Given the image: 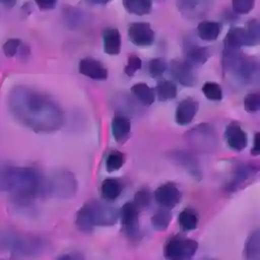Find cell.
<instances>
[{"label": "cell", "instance_id": "obj_1", "mask_svg": "<svg viewBox=\"0 0 260 260\" xmlns=\"http://www.w3.org/2000/svg\"><path fill=\"white\" fill-rule=\"evenodd\" d=\"M13 117L35 132H53L63 124V114L49 96L27 87L14 88L9 96Z\"/></svg>", "mask_w": 260, "mask_h": 260}, {"label": "cell", "instance_id": "obj_2", "mask_svg": "<svg viewBox=\"0 0 260 260\" xmlns=\"http://www.w3.org/2000/svg\"><path fill=\"white\" fill-rule=\"evenodd\" d=\"M44 183L42 175L35 168L7 167L5 191L11 194L13 201L18 205H28L44 193Z\"/></svg>", "mask_w": 260, "mask_h": 260}, {"label": "cell", "instance_id": "obj_3", "mask_svg": "<svg viewBox=\"0 0 260 260\" xmlns=\"http://www.w3.org/2000/svg\"><path fill=\"white\" fill-rule=\"evenodd\" d=\"M118 210L107 202L89 200L77 211L75 224L80 232L91 233L94 226H109L117 222Z\"/></svg>", "mask_w": 260, "mask_h": 260}, {"label": "cell", "instance_id": "obj_4", "mask_svg": "<svg viewBox=\"0 0 260 260\" xmlns=\"http://www.w3.org/2000/svg\"><path fill=\"white\" fill-rule=\"evenodd\" d=\"M43 248V241L37 236L10 230H0V251L23 257H32L40 254Z\"/></svg>", "mask_w": 260, "mask_h": 260}, {"label": "cell", "instance_id": "obj_5", "mask_svg": "<svg viewBox=\"0 0 260 260\" xmlns=\"http://www.w3.org/2000/svg\"><path fill=\"white\" fill-rule=\"evenodd\" d=\"M77 191V180L69 171L54 172L44 183V193L57 199H70Z\"/></svg>", "mask_w": 260, "mask_h": 260}, {"label": "cell", "instance_id": "obj_6", "mask_svg": "<svg viewBox=\"0 0 260 260\" xmlns=\"http://www.w3.org/2000/svg\"><path fill=\"white\" fill-rule=\"evenodd\" d=\"M189 146L196 151L211 152L218 144V137L215 128L209 123H201L185 133Z\"/></svg>", "mask_w": 260, "mask_h": 260}, {"label": "cell", "instance_id": "obj_7", "mask_svg": "<svg viewBox=\"0 0 260 260\" xmlns=\"http://www.w3.org/2000/svg\"><path fill=\"white\" fill-rule=\"evenodd\" d=\"M198 250V243L181 235L171 237L164 247L167 260H189Z\"/></svg>", "mask_w": 260, "mask_h": 260}, {"label": "cell", "instance_id": "obj_8", "mask_svg": "<svg viewBox=\"0 0 260 260\" xmlns=\"http://www.w3.org/2000/svg\"><path fill=\"white\" fill-rule=\"evenodd\" d=\"M259 168L253 164H242L237 166L232 173L231 180L226 185V190L236 192L237 190L242 189L256 177Z\"/></svg>", "mask_w": 260, "mask_h": 260}, {"label": "cell", "instance_id": "obj_9", "mask_svg": "<svg viewBox=\"0 0 260 260\" xmlns=\"http://www.w3.org/2000/svg\"><path fill=\"white\" fill-rule=\"evenodd\" d=\"M170 72L174 79L183 86L191 87L197 83L198 77L194 71V67L185 60H172L170 63Z\"/></svg>", "mask_w": 260, "mask_h": 260}, {"label": "cell", "instance_id": "obj_10", "mask_svg": "<svg viewBox=\"0 0 260 260\" xmlns=\"http://www.w3.org/2000/svg\"><path fill=\"white\" fill-rule=\"evenodd\" d=\"M124 233L129 238H135L139 234V210L133 202H126L119 212Z\"/></svg>", "mask_w": 260, "mask_h": 260}, {"label": "cell", "instance_id": "obj_11", "mask_svg": "<svg viewBox=\"0 0 260 260\" xmlns=\"http://www.w3.org/2000/svg\"><path fill=\"white\" fill-rule=\"evenodd\" d=\"M170 157L179 167L184 169L194 180H201L202 172L200 169V164L191 152L182 149L174 150L171 152Z\"/></svg>", "mask_w": 260, "mask_h": 260}, {"label": "cell", "instance_id": "obj_12", "mask_svg": "<svg viewBox=\"0 0 260 260\" xmlns=\"http://www.w3.org/2000/svg\"><path fill=\"white\" fill-rule=\"evenodd\" d=\"M182 193L180 189L172 182L165 183L154 191V199L161 206L168 209L174 208L180 203Z\"/></svg>", "mask_w": 260, "mask_h": 260}, {"label": "cell", "instance_id": "obj_13", "mask_svg": "<svg viewBox=\"0 0 260 260\" xmlns=\"http://www.w3.org/2000/svg\"><path fill=\"white\" fill-rule=\"evenodd\" d=\"M128 37L132 44L147 47L154 42V31L147 22H133L128 27Z\"/></svg>", "mask_w": 260, "mask_h": 260}, {"label": "cell", "instance_id": "obj_14", "mask_svg": "<svg viewBox=\"0 0 260 260\" xmlns=\"http://www.w3.org/2000/svg\"><path fill=\"white\" fill-rule=\"evenodd\" d=\"M231 71L235 72L243 82H251L258 74L257 62L252 57L241 53Z\"/></svg>", "mask_w": 260, "mask_h": 260}, {"label": "cell", "instance_id": "obj_15", "mask_svg": "<svg viewBox=\"0 0 260 260\" xmlns=\"http://www.w3.org/2000/svg\"><path fill=\"white\" fill-rule=\"evenodd\" d=\"M224 138L230 148L236 151L243 150L248 144L247 133L236 121H233L226 125L224 130Z\"/></svg>", "mask_w": 260, "mask_h": 260}, {"label": "cell", "instance_id": "obj_16", "mask_svg": "<svg viewBox=\"0 0 260 260\" xmlns=\"http://www.w3.org/2000/svg\"><path fill=\"white\" fill-rule=\"evenodd\" d=\"M198 108H199V104L196 100L190 96L182 100L176 108V112H175L176 123L182 126H185L191 123L198 112Z\"/></svg>", "mask_w": 260, "mask_h": 260}, {"label": "cell", "instance_id": "obj_17", "mask_svg": "<svg viewBox=\"0 0 260 260\" xmlns=\"http://www.w3.org/2000/svg\"><path fill=\"white\" fill-rule=\"evenodd\" d=\"M79 73L91 79L105 80L108 78V69L98 60L92 58H84L79 61Z\"/></svg>", "mask_w": 260, "mask_h": 260}, {"label": "cell", "instance_id": "obj_18", "mask_svg": "<svg viewBox=\"0 0 260 260\" xmlns=\"http://www.w3.org/2000/svg\"><path fill=\"white\" fill-rule=\"evenodd\" d=\"M210 57V52L206 47H201L194 43L187 44L185 48V61L195 66L203 65Z\"/></svg>", "mask_w": 260, "mask_h": 260}, {"label": "cell", "instance_id": "obj_19", "mask_svg": "<svg viewBox=\"0 0 260 260\" xmlns=\"http://www.w3.org/2000/svg\"><path fill=\"white\" fill-rule=\"evenodd\" d=\"M243 46H250L247 32L244 27H232L223 40V49L240 50Z\"/></svg>", "mask_w": 260, "mask_h": 260}, {"label": "cell", "instance_id": "obj_20", "mask_svg": "<svg viewBox=\"0 0 260 260\" xmlns=\"http://www.w3.org/2000/svg\"><path fill=\"white\" fill-rule=\"evenodd\" d=\"M111 128L115 140L119 143H123L130 134L131 122L123 115H116L112 120Z\"/></svg>", "mask_w": 260, "mask_h": 260}, {"label": "cell", "instance_id": "obj_21", "mask_svg": "<svg viewBox=\"0 0 260 260\" xmlns=\"http://www.w3.org/2000/svg\"><path fill=\"white\" fill-rule=\"evenodd\" d=\"M104 52L109 55H117L121 50V35L115 27L106 28L103 31Z\"/></svg>", "mask_w": 260, "mask_h": 260}, {"label": "cell", "instance_id": "obj_22", "mask_svg": "<svg viewBox=\"0 0 260 260\" xmlns=\"http://www.w3.org/2000/svg\"><path fill=\"white\" fill-rule=\"evenodd\" d=\"M122 189V184L118 179L107 178L103 181L101 186L102 197L106 201H114L121 195Z\"/></svg>", "mask_w": 260, "mask_h": 260}, {"label": "cell", "instance_id": "obj_23", "mask_svg": "<svg viewBox=\"0 0 260 260\" xmlns=\"http://www.w3.org/2000/svg\"><path fill=\"white\" fill-rule=\"evenodd\" d=\"M221 31V24L215 21H201L197 26V34L203 41H215Z\"/></svg>", "mask_w": 260, "mask_h": 260}, {"label": "cell", "instance_id": "obj_24", "mask_svg": "<svg viewBox=\"0 0 260 260\" xmlns=\"http://www.w3.org/2000/svg\"><path fill=\"white\" fill-rule=\"evenodd\" d=\"M132 94L144 106H150L155 100L154 90L146 83H136L131 87Z\"/></svg>", "mask_w": 260, "mask_h": 260}, {"label": "cell", "instance_id": "obj_25", "mask_svg": "<svg viewBox=\"0 0 260 260\" xmlns=\"http://www.w3.org/2000/svg\"><path fill=\"white\" fill-rule=\"evenodd\" d=\"M246 260H260V233L254 231L251 233L245 244Z\"/></svg>", "mask_w": 260, "mask_h": 260}, {"label": "cell", "instance_id": "obj_26", "mask_svg": "<svg viewBox=\"0 0 260 260\" xmlns=\"http://www.w3.org/2000/svg\"><path fill=\"white\" fill-rule=\"evenodd\" d=\"M125 10L136 15L148 14L151 11V0H122Z\"/></svg>", "mask_w": 260, "mask_h": 260}, {"label": "cell", "instance_id": "obj_27", "mask_svg": "<svg viewBox=\"0 0 260 260\" xmlns=\"http://www.w3.org/2000/svg\"><path fill=\"white\" fill-rule=\"evenodd\" d=\"M177 92H178V89L176 84L173 81L166 80V79L158 81L154 90V93H156L160 102L175 99L177 96Z\"/></svg>", "mask_w": 260, "mask_h": 260}, {"label": "cell", "instance_id": "obj_28", "mask_svg": "<svg viewBox=\"0 0 260 260\" xmlns=\"http://www.w3.org/2000/svg\"><path fill=\"white\" fill-rule=\"evenodd\" d=\"M172 220V213L170 209L160 207L157 209L150 218L151 225L156 231H165Z\"/></svg>", "mask_w": 260, "mask_h": 260}, {"label": "cell", "instance_id": "obj_29", "mask_svg": "<svg viewBox=\"0 0 260 260\" xmlns=\"http://www.w3.org/2000/svg\"><path fill=\"white\" fill-rule=\"evenodd\" d=\"M178 221L184 231H193L198 224V214L192 208H185L180 212Z\"/></svg>", "mask_w": 260, "mask_h": 260}, {"label": "cell", "instance_id": "obj_30", "mask_svg": "<svg viewBox=\"0 0 260 260\" xmlns=\"http://www.w3.org/2000/svg\"><path fill=\"white\" fill-rule=\"evenodd\" d=\"M125 162V155L119 150H112L106 158V170L109 173L120 170Z\"/></svg>", "mask_w": 260, "mask_h": 260}, {"label": "cell", "instance_id": "obj_31", "mask_svg": "<svg viewBox=\"0 0 260 260\" xmlns=\"http://www.w3.org/2000/svg\"><path fill=\"white\" fill-rule=\"evenodd\" d=\"M202 92L206 99L210 101H220L222 99L221 86L212 81H207L202 86Z\"/></svg>", "mask_w": 260, "mask_h": 260}, {"label": "cell", "instance_id": "obj_32", "mask_svg": "<svg viewBox=\"0 0 260 260\" xmlns=\"http://www.w3.org/2000/svg\"><path fill=\"white\" fill-rule=\"evenodd\" d=\"M150 202H151V193L148 188H141L135 193L133 203L138 210L146 209L150 205Z\"/></svg>", "mask_w": 260, "mask_h": 260}, {"label": "cell", "instance_id": "obj_33", "mask_svg": "<svg viewBox=\"0 0 260 260\" xmlns=\"http://www.w3.org/2000/svg\"><path fill=\"white\" fill-rule=\"evenodd\" d=\"M245 30L248 36L250 46H255L259 43L260 40V25L257 19H250L247 22Z\"/></svg>", "mask_w": 260, "mask_h": 260}, {"label": "cell", "instance_id": "obj_34", "mask_svg": "<svg viewBox=\"0 0 260 260\" xmlns=\"http://www.w3.org/2000/svg\"><path fill=\"white\" fill-rule=\"evenodd\" d=\"M167 69V64L162 59H151L148 63V73L151 77L157 78L164 74Z\"/></svg>", "mask_w": 260, "mask_h": 260}, {"label": "cell", "instance_id": "obj_35", "mask_svg": "<svg viewBox=\"0 0 260 260\" xmlns=\"http://www.w3.org/2000/svg\"><path fill=\"white\" fill-rule=\"evenodd\" d=\"M244 108L248 113L258 112L260 109V94L257 92L248 93L244 98Z\"/></svg>", "mask_w": 260, "mask_h": 260}, {"label": "cell", "instance_id": "obj_36", "mask_svg": "<svg viewBox=\"0 0 260 260\" xmlns=\"http://www.w3.org/2000/svg\"><path fill=\"white\" fill-rule=\"evenodd\" d=\"M233 10L238 14L249 13L255 6V0H232Z\"/></svg>", "mask_w": 260, "mask_h": 260}, {"label": "cell", "instance_id": "obj_37", "mask_svg": "<svg viewBox=\"0 0 260 260\" xmlns=\"http://www.w3.org/2000/svg\"><path fill=\"white\" fill-rule=\"evenodd\" d=\"M142 67V61L141 59L135 55V54H130L128 56L127 60V65L124 68V72L128 76H133L137 70H139Z\"/></svg>", "mask_w": 260, "mask_h": 260}, {"label": "cell", "instance_id": "obj_38", "mask_svg": "<svg viewBox=\"0 0 260 260\" xmlns=\"http://www.w3.org/2000/svg\"><path fill=\"white\" fill-rule=\"evenodd\" d=\"M20 45H21L20 40H18V39H9L3 45V52L7 57H13L16 54L17 50L19 49Z\"/></svg>", "mask_w": 260, "mask_h": 260}, {"label": "cell", "instance_id": "obj_39", "mask_svg": "<svg viewBox=\"0 0 260 260\" xmlns=\"http://www.w3.org/2000/svg\"><path fill=\"white\" fill-rule=\"evenodd\" d=\"M56 260H85V258L82 253L74 251V252H70V253L61 254L60 256H58V258Z\"/></svg>", "mask_w": 260, "mask_h": 260}, {"label": "cell", "instance_id": "obj_40", "mask_svg": "<svg viewBox=\"0 0 260 260\" xmlns=\"http://www.w3.org/2000/svg\"><path fill=\"white\" fill-rule=\"evenodd\" d=\"M35 2L42 10L53 9L57 4V0H35Z\"/></svg>", "mask_w": 260, "mask_h": 260}, {"label": "cell", "instance_id": "obj_41", "mask_svg": "<svg viewBox=\"0 0 260 260\" xmlns=\"http://www.w3.org/2000/svg\"><path fill=\"white\" fill-rule=\"evenodd\" d=\"M251 154L257 156L260 154V133L256 132L254 136V145L251 148Z\"/></svg>", "mask_w": 260, "mask_h": 260}, {"label": "cell", "instance_id": "obj_42", "mask_svg": "<svg viewBox=\"0 0 260 260\" xmlns=\"http://www.w3.org/2000/svg\"><path fill=\"white\" fill-rule=\"evenodd\" d=\"M8 165L0 162V191H5V177Z\"/></svg>", "mask_w": 260, "mask_h": 260}, {"label": "cell", "instance_id": "obj_43", "mask_svg": "<svg viewBox=\"0 0 260 260\" xmlns=\"http://www.w3.org/2000/svg\"><path fill=\"white\" fill-rule=\"evenodd\" d=\"M0 3L5 7L11 8L16 4V0H0Z\"/></svg>", "mask_w": 260, "mask_h": 260}, {"label": "cell", "instance_id": "obj_44", "mask_svg": "<svg viewBox=\"0 0 260 260\" xmlns=\"http://www.w3.org/2000/svg\"><path fill=\"white\" fill-rule=\"evenodd\" d=\"M88 1L91 2V3H94V4H106L110 0H88Z\"/></svg>", "mask_w": 260, "mask_h": 260}, {"label": "cell", "instance_id": "obj_45", "mask_svg": "<svg viewBox=\"0 0 260 260\" xmlns=\"http://www.w3.org/2000/svg\"><path fill=\"white\" fill-rule=\"evenodd\" d=\"M157 1H165V0H157Z\"/></svg>", "mask_w": 260, "mask_h": 260}, {"label": "cell", "instance_id": "obj_46", "mask_svg": "<svg viewBox=\"0 0 260 260\" xmlns=\"http://www.w3.org/2000/svg\"><path fill=\"white\" fill-rule=\"evenodd\" d=\"M206 260H212V259H206Z\"/></svg>", "mask_w": 260, "mask_h": 260}]
</instances>
